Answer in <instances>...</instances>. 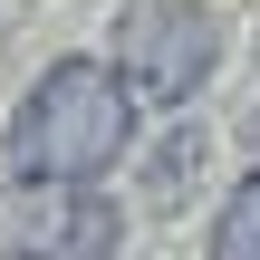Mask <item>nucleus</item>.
Returning a JSON list of instances; mask_svg holds the SVG:
<instances>
[{
  "instance_id": "4",
  "label": "nucleus",
  "mask_w": 260,
  "mask_h": 260,
  "mask_svg": "<svg viewBox=\"0 0 260 260\" xmlns=\"http://www.w3.org/2000/svg\"><path fill=\"white\" fill-rule=\"evenodd\" d=\"M212 260H260V174L232 183V203H222V222H212Z\"/></svg>"
},
{
  "instance_id": "3",
  "label": "nucleus",
  "mask_w": 260,
  "mask_h": 260,
  "mask_svg": "<svg viewBox=\"0 0 260 260\" xmlns=\"http://www.w3.org/2000/svg\"><path fill=\"white\" fill-rule=\"evenodd\" d=\"M125 212L96 183H0V260H116Z\"/></svg>"
},
{
  "instance_id": "1",
  "label": "nucleus",
  "mask_w": 260,
  "mask_h": 260,
  "mask_svg": "<svg viewBox=\"0 0 260 260\" xmlns=\"http://www.w3.org/2000/svg\"><path fill=\"white\" fill-rule=\"evenodd\" d=\"M125 135H135L125 77L96 68V58H58V68L19 96V116H10V164H19L29 183H96V174L125 154Z\"/></svg>"
},
{
  "instance_id": "2",
  "label": "nucleus",
  "mask_w": 260,
  "mask_h": 260,
  "mask_svg": "<svg viewBox=\"0 0 260 260\" xmlns=\"http://www.w3.org/2000/svg\"><path fill=\"white\" fill-rule=\"evenodd\" d=\"M222 68V19L203 0H125L116 10V77L135 106H183Z\"/></svg>"
}]
</instances>
